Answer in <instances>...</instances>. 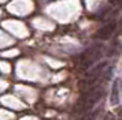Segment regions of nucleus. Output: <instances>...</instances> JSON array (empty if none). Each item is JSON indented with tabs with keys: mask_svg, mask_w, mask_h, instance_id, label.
Returning a JSON list of instances; mask_svg holds the SVG:
<instances>
[{
	"mask_svg": "<svg viewBox=\"0 0 122 120\" xmlns=\"http://www.w3.org/2000/svg\"><path fill=\"white\" fill-rule=\"evenodd\" d=\"M100 52H102V46L100 45H92L91 48L82 55V65L84 67H89L99 60L100 57Z\"/></svg>",
	"mask_w": 122,
	"mask_h": 120,
	"instance_id": "f03ea898",
	"label": "nucleus"
},
{
	"mask_svg": "<svg viewBox=\"0 0 122 120\" xmlns=\"http://www.w3.org/2000/svg\"><path fill=\"white\" fill-rule=\"evenodd\" d=\"M111 104L112 105H117L118 101H119V79H115L114 83H112V90H111Z\"/></svg>",
	"mask_w": 122,
	"mask_h": 120,
	"instance_id": "39448f33",
	"label": "nucleus"
},
{
	"mask_svg": "<svg viewBox=\"0 0 122 120\" xmlns=\"http://www.w3.org/2000/svg\"><path fill=\"white\" fill-rule=\"evenodd\" d=\"M106 61H102L100 64L95 65L93 68H91V70L88 71V74H86V79H85V82L88 83V85H91V83H93L95 81H97L99 79L100 74L104 71V67H106Z\"/></svg>",
	"mask_w": 122,
	"mask_h": 120,
	"instance_id": "7ed1b4c3",
	"label": "nucleus"
},
{
	"mask_svg": "<svg viewBox=\"0 0 122 120\" xmlns=\"http://www.w3.org/2000/svg\"><path fill=\"white\" fill-rule=\"evenodd\" d=\"M97 112H99L97 109H96V111H93V112H88V115H86V116H85V117H84L82 120H93L95 117H96Z\"/></svg>",
	"mask_w": 122,
	"mask_h": 120,
	"instance_id": "423d86ee",
	"label": "nucleus"
},
{
	"mask_svg": "<svg viewBox=\"0 0 122 120\" xmlns=\"http://www.w3.org/2000/svg\"><path fill=\"white\" fill-rule=\"evenodd\" d=\"M102 93H103V90H102L100 87L95 89V90H91V92L88 93V96L81 100V105H80V106H81V109H82V111L89 112L88 109H91L95 104L99 101V98L102 97Z\"/></svg>",
	"mask_w": 122,
	"mask_h": 120,
	"instance_id": "f257e3e1",
	"label": "nucleus"
},
{
	"mask_svg": "<svg viewBox=\"0 0 122 120\" xmlns=\"http://www.w3.org/2000/svg\"><path fill=\"white\" fill-rule=\"evenodd\" d=\"M115 26H117L115 22H110V23H107L104 27H102L99 32L96 33V38H100V40H107V38L114 33Z\"/></svg>",
	"mask_w": 122,
	"mask_h": 120,
	"instance_id": "20e7f679",
	"label": "nucleus"
},
{
	"mask_svg": "<svg viewBox=\"0 0 122 120\" xmlns=\"http://www.w3.org/2000/svg\"><path fill=\"white\" fill-rule=\"evenodd\" d=\"M117 115H118L119 119H122V106H119V108L117 109Z\"/></svg>",
	"mask_w": 122,
	"mask_h": 120,
	"instance_id": "0eeeda50",
	"label": "nucleus"
}]
</instances>
